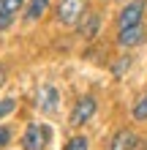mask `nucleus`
I'll return each instance as SVG.
<instances>
[{
    "label": "nucleus",
    "instance_id": "nucleus-7",
    "mask_svg": "<svg viewBox=\"0 0 147 150\" xmlns=\"http://www.w3.org/2000/svg\"><path fill=\"white\" fill-rule=\"evenodd\" d=\"M109 150H136V134L131 128H120L115 137H112Z\"/></svg>",
    "mask_w": 147,
    "mask_h": 150
},
{
    "label": "nucleus",
    "instance_id": "nucleus-12",
    "mask_svg": "<svg viewBox=\"0 0 147 150\" xmlns=\"http://www.w3.org/2000/svg\"><path fill=\"white\" fill-rule=\"evenodd\" d=\"M87 147H90V145H87V139H84V137H71V139L65 142L63 150H87Z\"/></svg>",
    "mask_w": 147,
    "mask_h": 150
},
{
    "label": "nucleus",
    "instance_id": "nucleus-6",
    "mask_svg": "<svg viewBox=\"0 0 147 150\" xmlns=\"http://www.w3.org/2000/svg\"><path fill=\"white\" fill-rule=\"evenodd\" d=\"M25 6V0H0V30H6L11 19L19 14V8Z\"/></svg>",
    "mask_w": 147,
    "mask_h": 150
},
{
    "label": "nucleus",
    "instance_id": "nucleus-15",
    "mask_svg": "<svg viewBox=\"0 0 147 150\" xmlns=\"http://www.w3.org/2000/svg\"><path fill=\"white\" fill-rule=\"evenodd\" d=\"M120 66H115V74H123L125 68H131V60H117Z\"/></svg>",
    "mask_w": 147,
    "mask_h": 150
},
{
    "label": "nucleus",
    "instance_id": "nucleus-8",
    "mask_svg": "<svg viewBox=\"0 0 147 150\" xmlns=\"http://www.w3.org/2000/svg\"><path fill=\"white\" fill-rule=\"evenodd\" d=\"M38 109H44L49 115L57 109V90H55V85H44V87H41V93H38Z\"/></svg>",
    "mask_w": 147,
    "mask_h": 150
},
{
    "label": "nucleus",
    "instance_id": "nucleus-16",
    "mask_svg": "<svg viewBox=\"0 0 147 150\" xmlns=\"http://www.w3.org/2000/svg\"><path fill=\"white\" fill-rule=\"evenodd\" d=\"M3 82H6V68L0 66V87H3Z\"/></svg>",
    "mask_w": 147,
    "mask_h": 150
},
{
    "label": "nucleus",
    "instance_id": "nucleus-5",
    "mask_svg": "<svg viewBox=\"0 0 147 150\" xmlns=\"http://www.w3.org/2000/svg\"><path fill=\"white\" fill-rule=\"evenodd\" d=\"M144 36H147L144 25H134V28H120V33H117V44H120L123 49H128V47H139V44L144 41Z\"/></svg>",
    "mask_w": 147,
    "mask_h": 150
},
{
    "label": "nucleus",
    "instance_id": "nucleus-1",
    "mask_svg": "<svg viewBox=\"0 0 147 150\" xmlns=\"http://www.w3.org/2000/svg\"><path fill=\"white\" fill-rule=\"evenodd\" d=\"M52 142V128L46 123H30L22 134V150H46Z\"/></svg>",
    "mask_w": 147,
    "mask_h": 150
},
{
    "label": "nucleus",
    "instance_id": "nucleus-11",
    "mask_svg": "<svg viewBox=\"0 0 147 150\" xmlns=\"http://www.w3.org/2000/svg\"><path fill=\"white\" fill-rule=\"evenodd\" d=\"M49 0H30V8H27V22H36L41 14L46 11Z\"/></svg>",
    "mask_w": 147,
    "mask_h": 150
},
{
    "label": "nucleus",
    "instance_id": "nucleus-3",
    "mask_svg": "<svg viewBox=\"0 0 147 150\" xmlns=\"http://www.w3.org/2000/svg\"><path fill=\"white\" fill-rule=\"evenodd\" d=\"M144 16V0H131L117 16V28H134V25H142Z\"/></svg>",
    "mask_w": 147,
    "mask_h": 150
},
{
    "label": "nucleus",
    "instance_id": "nucleus-10",
    "mask_svg": "<svg viewBox=\"0 0 147 150\" xmlns=\"http://www.w3.org/2000/svg\"><path fill=\"white\" fill-rule=\"evenodd\" d=\"M98 25H101V16H98V14H90L87 22L79 28V33H82L84 38H93V36H96V30H98Z\"/></svg>",
    "mask_w": 147,
    "mask_h": 150
},
{
    "label": "nucleus",
    "instance_id": "nucleus-4",
    "mask_svg": "<svg viewBox=\"0 0 147 150\" xmlns=\"http://www.w3.org/2000/svg\"><path fill=\"white\" fill-rule=\"evenodd\" d=\"M96 98L93 96H84V98H79L76 101V107H74V112H71V126L74 128H79V126H84L93 115H96Z\"/></svg>",
    "mask_w": 147,
    "mask_h": 150
},
{
    "label": "nucleus",
    "instance_id": "nucleus-2",
    "mask_svg": "<svg viewBox=\"0 0 147 150\" xmlns=\"http://www.w3.org/2000/svg\"><path fill=\"white\" fill-rule=\"evenodd\" d=\"M84 14V0H60L57 3V22L60 25H76Z\"/></svg>",
    "mask_w": 147,
    "mask_h": 150
},
{
    "label": "nucleus",
    "instance_id": "nucleus-13",
    "mask_svg": "<svg viewBox=\"0 0 147 150\" xmlns=\"http://www.w3.org/2000/svg\"><path fill=\"white\" fill-rule=\"evenodd\" d=\"M14 107H16V101H14V98H3V101H0V117L11 115V112H14Z\"/></svg>",
    "mask_w": 147,
    "mask_h": 150
},
{
    "label": "nucleus",
    "instance_id": "nucleus-9",
    "mask_svg": "<svg viewBox=\"0 0 147 150\" xmlns=\"http://www.w3.org/2000/svg\"><path fill=\"white\" fill-rule=\"evenodd\" d=\"M131 115H134V120H139V123H144V120H147V90L139 96V98H136Z\"/></svg>",
    "mask_w": 147,
    "mask_h": 150
},
{
    "label": "nucleus",
    "instance_id": "nucleus-14",
    "mask_svg": "<svg viewBox=\"0 0 147 150\" xmlns=\"http://www.w3.org/2000/svg\"><path fill=\"white\" fill-rule=\"evenodd\" d=\"M8 142H11V128H8V126H0V150H3Z\"/></svg>",
    "mask_w": 147,
    "mask_h": 150
}]
</instances>
